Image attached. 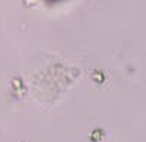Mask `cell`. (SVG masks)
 I'll return each mask as SVG.
<instances>
[{
  "label": "cell",
  "instance_id": "6da1fadb",
  "mask_svg": "<svg viewBox=\"0 0 146 142\" xmlns=\"http://www.w3.org/2000/svg\"><path fill=\"white\" fill-rule=\"evenodd\" d=\"M101 136H102V133H101V131H98V129H96V131H94L92 135H91V138H92L94 142H96L98 139H101Z\"/></svg>",
  "mask_w": 146,
  "mask_h": 142
},
{
  "label": "cell",
  "instance_id": "7a4b0ae2",
  "mask_svg": "<svg viewBox=\"0 0 146 142\" xmlns=\"http://www.w3.org/2000/svg\"><path fill=\"white\" fill-rule=\"evenodd\" d=\"M94 78H95V79H100V81H102V79H104V76H102L101 73H95V75H94Z\"/></svg>",
  "mask_w": 146,
  "mask_h": 142
}]
</instances>
